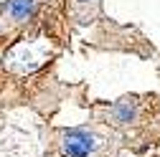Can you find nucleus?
<instances>
[{"instance_id":"obj_2","label":"nucleus","mask_w":160,"mask_h":157,"mask_svg":"<svg viewBox=\"0 0 160 157\" xmlns=\"http://www.w3.org/2000/svg\"><path fill=\"white\" fill-rule=\"evenodd\" d=\"M137 114H140V107L135 102V96L132 99H119L114 107L107 109V122L104 124H112V127H127L137 119Z\"/></svg>"},{"instance_id":"obj_3","label":"nucleus","mask_w":160,"mask_h":157,"mask_svg":"<svg viewBox=\"0 0 160 157\" xmlns=\"http://www.w3.org/2000/svg\"><path fill=\"white\" fill-rule=\"evenodd\" d=\"M99 13H102V0H71V15L79 23H89Z\"/></svg>"},{"instance_id":"obj_1","label":"nucleus","mask_w":160,"mask_h":157,"mask_svg":"<svg viewBox=\"0 0 160 157\" xmlns=\"http://www.w3.org/2000/svg\"><path fill=\"white\" fill-rule=\"evenodd\" d=\"M51 147L58 157H117V140L97 124L53 129Z\"/></svg>"}]
</instances>
